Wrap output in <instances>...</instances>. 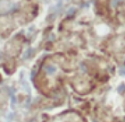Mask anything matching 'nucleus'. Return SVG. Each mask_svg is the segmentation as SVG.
I'll list each match as a JSON object with an SVG mask.
<instances>
[{
	"label": "nucleus",
	"mask_w": 125,
	"mask_h": 122,
	"mask_svg": "<svg viewBox=\"0 0 125 122\" xmlns=\"http://www.w3.org/2000/svg\"><path fill=\"white\" fill-rule=\"evenodd\" d=\"M46 69L48 72V74H53L55 71V68L53 67V66H47V68H46Z\"/></svg>",
	"instance_id": "f257e3e1"
},
{
	"label": "nucleus",
	"mask_w": 125,
	"mask_h": 122,
	"mask_svg": "<svg viewBox=\"0 0 125 122\" xmlns=\"http://www.w3.org/2000/svg\"><path fill=\"white\" fill-rule=\"evenodd\" d=\"M124 89H125V85L122 84L121 86H119V88H118V91H119V93H122V92H123Z\"/></svg>",
	"instance_id": "f03ea898"
}]
</instances>
